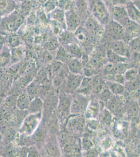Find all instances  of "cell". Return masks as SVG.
Instances as JSON below:
<instances>
[{
  "instance_id": "obj_48",
  "label": "cell",
  "mask_w": 140,
  "mask_h": 157,
  "mask_svg": "<svg viewBox=\"0 0 140 157\" xmlns=\"http://www.w3.org/2000/svg\"><path fill=\"white\" fill-rule=\"evenodd\" d=\"M28 157H39V154L37 151L34 148H28V153L27 155Z\"/></svg>"
},
{
  "instance_id": "obj_50",
  "label": "cell",
  "mask_w": 140,
  "mask_h": 157,
  "mask_svg": "<svg viewBox=\"0 0 140 157\" xmlns=\"http://www.w3.org/2000/svg\"><path fill=\"white\" fill-rule=\"evenodd\" d=\"M21 155L22 156H27L28 153V148L27 147H23L21 149Z\"/></svg>"
},
{
  "instance_id": "obj_18",
  "label": "cell",
  "mask_w": 140,
  "mask_h": 157,
  "mask_svg": "<svg viewBox=\"0 0 140 157\" xmlns=\"http://www.w3.org/2000/svg\"><path fill=\"white\" fill-rule=\"evenodd\" d=\"M63 47L72 57L78 59L82 58L83 52L80 46H78L76 43L74 42L69 43L66 45H63Z\"/></svg>"
},
{
  "instance_id": "obj_27",
  "label": "cell",
  "mask_w": 140,
  "mask_h": 157,
  "mask_svg": "<svg viewBox=\"0 0 140 157\" xmlns=\"http://www.w3.org/2000/svg\"><path fill=\"white\" fill-rule=\"evenodd\" d=\"M108 89L115 95L121 94L125 91V87L123 84L118 82H109L108 83Z\"/></svg>"
},
{
  "instance_id": "obj_2",
  "label": "cell",
  "mask_w": 140,
  "mask_h": 157,
  "mask_svg": "<svg viewBox=\"0 0 140 157\" xmlns=\"http://www.w3.org/2000/svg\"><path fill=\"white\" fill-rule=\"evenodd\" d=\"M0 21L1 26L10 33H15L21 27L25 20V15L21 11L15 10L7 16L2 17Z\"/></svg>"
},
{
  "instance_id": "obj_12",
  "label": "cell",
  "mask_w": 140,
  "mask_h": 157,
  "mask_svg": "<svg viewBox=\"0 0 140 157\" xmlns=\"http://www.w3.org/2000/svg\"><path fill=\"white\" fill-rule=\"evenodd\" d=\"M66 63L67 64V69L70 72L76 75H83V65L81 59L75 57H71Z\"/></svg>"
},
{
  "instance_id": "obj_28",
  "label": "cell",
  "mask_w": 140,
  "mask_h": 157,
  "mask_svg": "<svg viewBox=\"0 0 140 157\" xmlns=\"http://www.w3.org/2000/svg\"><path fill=\"white\" fill-rule=\"evenodd\" d=\"M72 57L67 51L64 48V47H59V50L57 52L56 59L57 60L59 61L62 63H66L69 59H70Z\"/></svg>"
},
{
  "instance_id": "obj_36",
  "label": "cell",
  "mask_w": 140,
  "mask_h": 157,
  "mask_svg": "<svg viewBox=\"0 0 140 157\" xmlns=\"http://www.w3.org/2000/svg\"><path fill=\"white\" fill-rule=\"evenodd\" d=\"M58 148L56 145L52 143H49L47 146V152L50 156H57L59 155Z\"/></svg>"
},
{
  "instance_id": "obj_43",
  "label": "cell",
  "mask_w": 140,
  "mask_h": 157,
  "mask_svg": "<svg viewBox=\"0 0 140 157\" xmlns=\"http://www.w3.org/2000/svg\"><path fill=\"white\" fill-rule=\"evenodd\" d=\"M102 120L107 125L110 124L112 121V116L110 114V111L108 110H105L104 111Z\"/></svg>"
},
{
  "instance_id": "obj_7",
  "label": "cell",
  "mask_w": 140,
  "mask_h": 157,
  "mask_svg": "<svg viewBox=\"0 0 140 157\" xmlns=\"http://www.w3.org/2000/svg\"><path fill=\"white\" fill-rule=\"evenodd\" d=\"M65 23L67 30L74 33L81 25V18L76 11L70 9L65 11Z\"/></svg>"
},
{
  "instance_id": "obj_33",
  "label": "cell",
  "mask_w": 140,
  "mask_h": 157,
  "mask_svg": "<svg viewBox=\"0 0 140 157\" xmlns=\"http://www.w3.org/2000/svg\"><path fill=\"white\" fill-rule=\"evenodd\" d=\"M104 63V58L100 55H95L90 60V64L92 67L99 68L102 66Z\"/></svg>"
},
{
  "instance_id": "obj_31",
  "label": "cell",
  "mask_w": 140,
  "mask_h": 157,
  "mask_svg": "<svg viewBox=\"0 0 140 157\" xmlns=\"http://www.w3.org/2000/svg\"><path fill=\"white\" fill-rule=\"evenodd\" d=\"M128 46L130 50L134 52H140V37L137 36L130 39Z\"/></svg>"
},
{
  "instance_id": "obj_32",
  "label": "cell",
  "mask_w": 140,
  "mask_h": 157,
  "mask_svg": "<svg viewBox=\"0 0 140 157\" xmlns=\"http://www.w3.org/2000/svg\"><path fill=\"white\" fill-rule=\"evenodd\" d=\"M127 124L124 122H118L114 127V132L117 137H120L126 132Z\"/></svg>"
},
{
  "instance_id": "obj_35",
  "label": "cell",
  "mask_w": 140,
  "mask_h": 157,
  "mask_svg": "<svg viewBox=\"0 0 140 157\" xmlns=\"http://www.w3.org/2000/svg\"><path fill=\"white\" fill-rule=\"evenodd\" d=\"M138 71L135 68H129L123 74L126 81H130L136 78L138 76Z\"/></svg>"
},
{
  "instance_id": "obj_22",
  "label": "cell",
  "mask_w": 140,
  "mask_h": 157,
  "mask_svg": "<svg viewBox=\"0 0 140 157\" xmlns=\"http://www.w3.org/2000/svg\"><path fill=\"white\" fill-rule=\"evenodd\" d=\"M11 48L6 44L0 52V66L4 67L11 62Z\"/></svg>"
},
{
  "instance_id": "obj_41",
  "label": "cell",
  "mask_w": 140,
  "mask_h": 157,
  "mask_svg": "<svg viewBox=\"0 0 140 157\" xmlns=\"http://www.w3.org/2000/svg\"><path fill=\"white\" fill-rule=\"evenodd\" d=\"M127 82H128V89L130 91H134L135 90L138 89L140 86V82L136 78Z\"/></svg>"
},
{
  "instance_id": "obj_8",
  "label": "cell",
  "mask_w": 140,
  "mask_h": 157,
  "mask_svg": "<svg viewBox=\"0 0 140 157\" xmlns=\"http://www.w3.org/2000/svg\"><path fill=\"white\" fill-rule=\"evenodd\" d=\"M84 27L87 29L91 36L98 35L100 34L103 29H104L103 25L99 23L93 16H89L86 19Z\"/></svg>"
},
{
  "instance_id": "obj_40",
  "label": "cell",
  "mask_w": 140,
  "mask_h": 157,
  "mask_svg": "<svg viewBox=\"0 0 140 157\" xmlns=\"http://www.w3.org/2000/svg\"><path fill=\"white\" fill-rule=\"evenodd\" d=\"M58 4L57 0H49L47 2L45 5V10L47 13L50 12L56 8V6Z\"/></svg>"
},
{
  "instance_id": "obj_46",
  "label": "cell",
  "mask_w": 140,
  "mask_h": 157,
  "mask_svg": "<svg viewBox=\"0 0 140 157\" xmlns=\"http://www.w3.org/2000/svg\"><path fill=\"white\" fill-rule=\"evenodd\" d=\"M128 1V0H112V6H124Z\"/></svg>"
},
{
  "instance_id": "obj_34",
  "label": "cell",
  "mask_w": 140,
  "mask_h": 157,
  "mask_svg": "<svg viewBox=\"0 0 140 157\" xmlns=\"http://www.w3.org/2000/svg\"><path fill=\"white\" fill-rule=\"evenodd\" d=\"M63 68H62L60 73L57 75H55L53 78L52 80V84L55 88H58L60 86L62 85L64 79L65 73L63 71Z\"/></svg>"
},
{
  "instance_id": "obj_6",
  "label": "cell",
  "mask_w": 140,
  "mask_h": 157,
  "mask_svg": "<svg viewBox=\"0 0 140 157\" xmlns=\"http://www.w3.org/2000/svg\"><path fill=\"white\" fill-rule=\"evenodd\" d=\"M89 100L85 95L77 94L71 100L70 112L73 114L78 115L84 112L89 104Z\"/></svg>"
},
{
  "instance_id": "obj_38",
  "label": "cell",
  "mask_w": 140,
  "mask_h": 157,
  "mask_svg": "<svg viewBox=\"0 0 140 157\" xmlns=\"http://www.w3.org/2000/svg\"><path fill=\"white\" fill-rule=\"evenodd\" d=\"M58 4L59 7L64 11L71 9V0H60L58 2Z\"/></svg>"
},
{
  "instance_id": "obj_23",
  "label": "cell",
  "mask_w": 140,
  "mask_h": 157,
  "mask_svg": "<svg viewBox=\"0 0 140 157\" xmlns=\"http://www.w3.org/2000/svg\"><path fill=\"white\" fill-rule=\"evenodd\" d=\"M44 104L41 98H35L30 101V104L28 110L30 113H41L44 109Z\"/></svg>"
},
{
  "instance_id": "obj_21",
  "label": "cell",
  "mask_w": 140,
  "mask_h": 157,
  "mask_svg": "<svg viewBox=\"0 0 140 157\" xmlns=\"http://www.w3.org/2000/svg\"><path fill=\"white\" fill-rule=\"evenodd\" d=\"M74 36L78 41L82 43H85L89 40L91 35L84 26L81 25L74 32Z\"/></svg>"
},
{
  "instance_id": "obj_5",
  "label": "cell",
  "mask_w": 140,
  "mask_h": 157,
  "mask_svg": "<svg viewBox=\"0 0 140 157\" xmlns=\"http://www.w3.org/2000/svg\"><path fill=\"white\" fill-rule=\"evenodd\" d=\"M104 30L107 35L114 40H123L126 37L125 29L120 24L112 19L104 26Z\"/></svg>"
},
{
  "instance_id": "obj_39",
  "label": "cell",
  "mask_w": 140,
  "mask_h": 157,
  "mask_svg": "<svg viewBox=\"0 0 140 157\" xmlns=\"http://www.w3.org/2000/svg\"><path fill=\"white\" fill-rule=\"evenodd\" d=\"M112 93L109 89H104L102 90L100 93V98L104 102H107L109 98H111Z\"/></svg>"
},
{
  "instance_id": "obj_11",
  "label": "cell",
  "mask_w": 140,
  "mask_h": 157,
  "mask_svg": "<svg viewBox=\"0 0 140 157\" xmlns=\"http://www.w3.org/2000/svg\"><path fill=\"white\" fill-rule=\"evenodd\" d=\"M83 78V75H76L71 72L67 74V81L66 84L67 91L73 92L78 89L81 84Z\"/></svg>"
},
{
  "instance_id": "obj_16",
  "label": "cell",
  "mask_w": 140,
  "mask_h": 157,
  "mask_svg": "<svg viewBox=\"0 0 140 157\" xmlns=\"http://www.w3.org/2000/svg\"><path fill=\"white\" fill-rule=\"evenodd\" d=\"M99 104L96 101L89 102L85 110V117L88 119H96L99 113Z\"/></svg>"
},
{
  "instance_id": "obj_17",
  "label": "cell",
  "mask_w": 140,
  "mask_h": 157,
  "mask_svg": "<svg viewBox=\"0 0 140 157\" xmlns=\"http://www.w3.org/2000/svg\"><path fill=\"white\" fill-rule=\"evenodd\" d=\"M49 18L53 21H57L61 25H66L65 23V11L56 7L48 14Z\"/></svg>"
},
{
  "instance_id": "obj_54",
  "label": "cell",
  "mask_w": 140,
  "mask_h": 157,
  "mask_svg": "<svg viewBox=\"0 0 140 157\" xmlns=\"http://www.w3.org/2000/svg\"><path fill=\"white\" fill-rule=\"evenodd\" d=\"M1 154H0V157H1Z\"/></svg>"
},
{
  "instance_id": "obj_10",
  "label": "cell",
  "mask_w": 140,
  "mask_h": 157,
  "mask_svg": "<svg viewBox=\"0 0 140 157\" xmlns=\"http://www.w3.org/2000/svg\"><path fill=\"white\" fill-rule=\"evenodd\" d=\"M106 102L108 110L114 115L118 116L123 112V102L117 96L112 97Z\"/></svg>"
},
{
  "instance_id": "obj_52",
  "label": "cell",
  "mask_w": 140,
  "mask_h": 157,
  "mask_svg": "<svg viewBox=\"0 0 140 157\" xmlns=\"http://www.w3.org/2000/svg\"><path fill=\"white\" fill-rule=\"evenodd\" d=\"M2 135H1V134L0 133V143H1V141L2 140Z\"/></svg>"
},
{
  "instance_id": "obj_24",
  "label": "cell",
  "mask_w": 140,
  "mask_h": 157,
  "mask_svg": "<svg viewBox=\"0 0 140 157\" xmlns=\"http://www.w3.org/2000/svg\"><path fill=\"white\" fill-rule=\"evenodd\" d=\"M106 58L109 63L112 64L118 63H126L128 58L118 55L113 52L111 49L107 50Z\"/></svg>"
},
{
  "instance_id": "obj_55",
  "label": "cell",
  "mask_w": 140,
  "mask_h": 157,
  "mask_svg": "<svg viewBox=\"0 0 140 157\" xmlns=\"http://www.w3.org/2000/svg\"><path fill=\"white\" fill-rule=\"evenodd\" d=\"M103 1H105V0H103Z\"/></svg>"
},
{
  "instance_id": "obj_26",
  "label": "cell",
  "mask_w": 140,
  "mask_h": 157,
  "mask_svg": "<svg viewBox=\"0 0 140 157\" xmlns=\"http://www.w3.org/2000/svg\"><path fill=\"white\" fill-rule=\"evenodd\" d=\"M10 48H14L22 45L21 39L17 35L14 34V33H11L9 36H7L6 43Z\"/></svg>"
},
{
  "instance_id": "obj_45",
  "label": "cell",
  "mask_w": 140,
  "mask_h": 157,
  "mask_svg": "<svg viewBox=\"0 0 140 157\" xmlns=\"http://www.w3.org/2000/svg\"><path fill=\"white\" fill-rule=\"evenodd\" d=\"M49 39V36L48 34H44L38 36L36 38L35 42L37 44H44L45 42L47 41V40Z\"/></svg>"
},
{
  "instance_id": "obj_14",
  "label": "cell",
  "mask_w": 140,
  "mask_h": 157,
  "mask_svg": "<svg viewBox=\"0 0 140 157\" xmlns=\"http://www.w3.org/2000/svg\"><path fill=\"white\" fill-rule=\"evenodd\" d=\"M16 9L15 0H0V18L7 16Z\"/></svg>"
},
{
  "instance_id": "obj_13",
  "label": "cell",
  "mask_w": 140,
  "mask_h": 157,
  "mask_svg": "<svg viewBox=\"0 0 140 157\" xmlns=\"http://www.w3.org/2000/svg\"><path fill=\"white\" fill-rule=\"evenodd\" d=\"M124 7L129 18L135 23L140 24V9H138L133 2L129 1L126 3Z\"/></svg>"
},
{
  "instance_id": "obj_37",
  "label": "cell",
  "mask_w": 140,
  "mask_h": 157,
  "mask_svg": "<svg viewBox=\"0 0 140 157\" xmlns=\"http://www.w3.org/2000/svg\"><path fill=\"white\" fill-rule=\"evenodd\" d=\"M72 32H64L63 34H62V35L61 36V41L63 43V45H66L67 44L69 43H73L72 40L73 39V37H74V35L72 36L71 35V33Z\"/></svg>"
},
{
  "instance_id": "obj_20",
  "label": "cell",
  "mask_w": 140,
  "mask_h": 157,
  "mask_svg": "<svg viewBox=\"0 0 140 157\" xmlns=\"http://www.w3.org/2000/svg\"><path fill=\"white\" fill-rule=\"evenodd\" d=\"M28 94L24 93L20 95L16 99V105L18 109L22 111L28 110L30 102Z\"/></svg>"
},
{
  "instance_id": "obj_53",
  "label": "cell",
  "mask_w": 140,
  "mask_h": 157,
  "mask_svg": "<svg viewBox=\"0 0 140 157\" xmlns=\"http://www.w3.org/2000/svg\"><path fill=\"white\" fill-rule=\"evenodd\" d=\"M128 1H131V2H135V1H138V0H128Z\"/></svg>"
},
{
  "instance_id": "obj_1",
  "label": "cell",
  "mask_w": 140,
  "mask_h": 157,
  "mask_svg": "<svg viewBox=\"0 0 140 157\" xmlns=\"http://www.w3.org/2000/svg\"><path fill=\"white\" fill-rule=\"evenodd\" d=\"M89 12L103 26L111 20L110 13L103 0H87Z\"/></svg>"
},
{
  "instance_id": "obj_51",
  "label": "cell",
  "mask_w": 140,
  "mask_h": 157,
  "mask_svg": "<svg viewBox=\"0 0 140 157\" xmlns=\"http://www.w3.org/2000/svg\"><path fill=\"white\" fill-rule=\"evenodd\" d=\"M2 97L1 94H0V105H1V104H2Z\"/></svg>"
},
{
  "instance_id": "obj_42",
  "label": "cell",
  "mask_w": 140,
  "mask_h": 157,
  "mask_svg": "<svg viewBox=\"0 0 140 157\" xmlns=\"http://www.w3.org/2000/svg\"><path fill=\"white\" fill-rule=\"evenodd\" d=\"M82 147L85 150H91L93 147L92 141H91V139H89V138L84 137L82 139Z\"/></svg>"
},
{
  "instance_id": "obj_15",
  "label": "cell",
  "mask_w": 140,
  "mask_h": 157,
  "mask_svg": "<svg viewBox=\"0 0 140 157\" xmlns=\"http://www.w3.org/2000/svg\"><path fill=\"white\" fill-rule=\"evenodd\" d=\"M11 63H17L23 59L25 56V48L23 46L11 49Z\"/></svg>"
},
{
  "instance_id": "obj_44",
  "label": "cell",
  "mask_w": 140,
  "mask_h": 157,
  "mask_svg": "<svg viewBox=\"0 0 140 157\" xmlns=\"http://www.w3.org/2000/svg\"><path fill=\"white\" fill-rule=\"evenodd\" d=\"M115 82H118L121 84H124L126 82L123 75L120 74H114L113 75H110Z\"/></svg>"
},
{
  "instance_id": "obj_49",
  "label": "cell",
  "mask_w": 140,
  "mask_h": 157,
  "mask_svg": "<svg viewBox=\"0 0 140 157\" xmlns=\"http://www.w3.org/2000/svg\"><path fill=\"white\" fill-rule=\"evenodd\" d=\"M52 59V56L51 54H50L49 52V51L47 50V52H46L44 53V60L47 61V63L51 61Z\"/></svg>"
},
{
  "instance_id": "obj_19",
  "label": "cell",
  "mask_w": 140,
  "mask_h": 157,
  "mask_svg": "<svg viewBox=\"0 0 140 157\" xmlns=\"http://www.w3.org/2000/svg\"><path fill=\"white\" fill-rule=\"evenodd\" d=\"M75 7L78 15L81 18H86L89 17V6L87 0H76Z\"/></svg>"
},
{
  "instance_id": "obj_30",
  "label": "cell",
  "mask_w": 140,
  "mask_h": 157,
  "mask_svg": "<svg viewBox=\"0 0 140 157\" xmlns=\"http://www.w3.org/2000/svg\"><path fill=\"white\" fill-rule=\"evenodd\" d=\"M44 48L48 51H54L58 48L60 45L58 39L55 37L49 38L46 42L44 44Z\"/></svg>"
},
{
  "instance_id": "obj_3",
  "label": "cell",
  "mask_w": 140,
  "mask_h": 157,
  "mask_svg": "<svg viewBox=\"0 0 140 157\" xmlns=\"http://www.w3.org/2000/svg\"><path fill=\"white\" fill-rule=\"evenodd\" d=\"M109 11L111 19L120 24L125 29L137 24L129 18L124 6H112Z\"/></svg>"
},
{
  "instance_id": "obj_4",
  "label": "cell",
  "mask_w": 140,
  "mask_h": 157,
  "mask_svg": "<svg viewBox=\"0 0 140 157\" xmlns=\"http://www.w3.org/2000/svg\"><path fill=\"white\" fill-rule=\"evenodd\" d=\"M41 113H30L24 121L20 128L21 132L26 136H30L34 134L41 121Z\"/></svg>"
},
{
  "instance_id": "obj_25",
  "label": "cell",
  "mask_w": 140,
  "mask_h": 157,
  "mask_svg": "<svg viewBox=\"0 0 140 157\" xmlns=\"http://www.w3.org/2000/svg\"><path fill=\"white\" fill-rule=\"evenodd\" d=\"M71 100L69 97L66 95H62L59 100L58 109L61 112H67L68 110L70 111Z\"/></svg>"
},
{
  "instance_id": "obj_29",
  "label": "cell",
  "mask_w": 140,
  "mask_h": 157,
  "mask_svg": "<svg viewBox=\"0 0 140 157\" xmlns=\"http://www.w3.org/2000/svg\"><path fill=\"white\" fill-rule=\"evenodd\" d=\"M129 68V64L126 63L112 64V71L113 74L123 75L127 70Z\"/></svg>"
},
{
  "instance_id": "obj_47",
  "label": "cell",
  "mask_w": 140,
  "mask_h": 157,
  "mask_svg": "<svg viewBox=\"0 0 140 157\" xmlns=\"http://www.w3.org/2000/svg\"><path fill=\"white\" fill-rule=\"evenodd\" d=\"M7 36L3 34H0V52L2 50L4 46L6 45Z\"/></svg>"
},
{
  "instance_id": "obj_9",
  "label": "cell",
  "mask_w": 140,
  "mask_h": 157,
  "mask_svg": "<svg viewBox=\"0 0 140 157\" xmlns=\"http://www.w3.org/2000/svg\"><path fill=\"white\" fill-rule=\"evenodd\" d=\"M110 49L116 54L124 57L129 58L131 55L128 45L123 40H114L110 45Z\"/></svg>"
}]
</instances>
